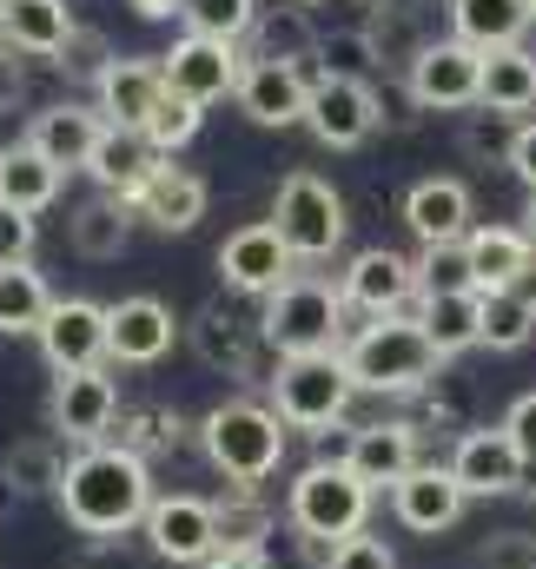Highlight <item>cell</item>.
Here are the masks:
<instances>
[{
    "mask_svg": "<svg viewBox=\"0 0 536 569\" xmlns=\"http://www.w3.org/2000/svg\"><path fill=\"white\" fill-rule=\"evenodd\" d=\"M53 503H60V517L80 537H133L139 523H146V510L159 503L152 497V463L133 457V450H120V443L73 450Z\"/></svg>",
    "mask_w": 536,
    "mask_h": 569,
    "instance_id": "6da1fadb",
    "label": "cell"
},
{
    "mask_svg": "<svg viewBox=\"0 0 536 569\" xmlns=\"http://www.w3.org/2000/svg\"><path fill=\"white\" fill-rule=\"evenodd\" d=\"M345 365H351L358 391H378V398H410V391H430V385H437V371H444V358H437V345L424 338L417 311L358 325V331L345 338Z\"/></svg>",
    "mask_w": 536,
    "mask_h": 569,
    "instance_id": "7a4b0ae2",
    "label": "cell"
},
{
    "mask_svg": "<svg viewBox=\"0 0 536 569\" xmlns=\"http://www.w3.org/2000/svg\"><path fill=\"white\" fill-rule=\"evenodd\" d=\"M192 437H199L206 463H212L226 483H246V490H259L266 477H278V463H285V418H278L271 405H259V398H226V405H212Z\"/></svg>",
    "mask_w": 536,
    "mask_h": 569,
    "instance_id": "3957f363",
    "label": "cell"
},
{
    "mask_svg": "<svg viewBox=\"0 0 536 569\" xmlns=\"http://www.w3.org/2000/svg\"><path fill=\"white\" fill-rule=\"evenodd\" d=\"M371 497H378V490H371L345 457H318V463H305V470L291 477V490H285V517H291V530H298V537L345 543V537H358V530H365Z\"/></svg>",
    "mask_w": 536,
    "mask_h": 569,
    "instance_id": "277c9868",
    "label": "cell"
},
{
    "mask_svg": "<svg viewBox=\"0 0 536 569\" xmlns=\"http://www.w3.org/2000/svg\"><path fill=\"white\" fill-rule=\"evenodd\" d=\"M345 291L331 279H291L266 298V351L271 358H318L345 351Z\"/></svg>",
    "mask_w": 536,
    "mask_h": 569,
    "instance_id": "5b68a950",
    "label": "cell"
},
{
    "mask_svg": "<svg viewBox=\"0 0 536 569\" xmlns=\"http://www.w3.org/2000/svg\"><path fill=\"white\" fill-rule=\"evenodd\" d=\"M271 411L285 418V430H331L351 398H358V378L345 365V351H318V358H278L266 378Z\"/></svg>",
    "mask_w": 536,
    "mask_h": 569,
    "instance_id": "8992f818",
    "label": "cell"
},
{
    "mask_svg": "<svg viewBox=\"0 0 536 569\" xmlns=\"http://www.w3.org/2000/svg\"><path fill=\"white\" fill-rule=\"evenodd\" d=\"M271 226L291 246V259L318 266V259H331L345 246V226H351L345 219V192L331 179H318V172H285L278 199H271Z\"/></svg>",
    "mask_w": 536,
    "mask_h": 569,
    "instance_id": "52a82bcc",
    "label": "cell"
},
{
    "mask_svg": "<svg viewBox=\"0 0 536 569\" xmlns=\"http://www.w3.org/2000/svg\"><path fill=\"white\" fill-rule=\"evenodd\" d=\"M404 87L424 113H464L484 107V53L470 40H424V53L404 67Z\"/></svg>",
    "mask_w": 536,
    "mask_h": 569,
    "instance_id": "ba28073f",
    "label": "cell"
},
{
    "mask_svg": "<svg viewBox=\"0 0 536 569\" xmlns=\"http://www.w3.org/2000/svg\"><path fill=\"white\" fill-rule=\"evenodd\" d=\"M378 120H385V107H378L371 80H358V73H318V80H311L305 127H311L318 146L351 152V146H365L371 133H378Z\"/></svg>",
    "mask_w": 536,
    "mask_h": 569,
    "instance_id": "9c48e42d",
    "label": "cell"
},
{
    "mask_svg": "<svg viewBox=\"0 0 536 569\" xmlns=\"http://www.w3.org/2000/svg\"><path fill=\"white\" fill-rule=\"evenodd\" d=\"M139 537H146V550L159 563H172V569H206L219 557V517H212L206 497H159L146 510Z\"/></svg>",
    "mask_w": 536,
    "mask_h": 569,
    "instance_id": "30bf717a",
    "label": "cell"
},
{
    "mask_svg": "<svg viewBox=\"0 0 536 569\" xmlns=\"http://www.w3.org/2000/svg\"><path fill=\"white\" fill-rule=\"evenodd\" d=\"M259 345H266V318H252V311L239 305V291L199 305V318H192V351H199L212 371L252 378V371H259Z\"/></svg>",
    "mask_w": 536,
    "mask_h": 569,
    "instance_id": "8fae6325",
    "label": "cell"
},
{
    "mask_svg": "<svg viewBox=\"0 0 536 569\" xmlns=\"http://www.w3.org/2000/svg\"><path fill=\"white\" fill-rule=\"evenodd\" d=\"M159 67H166V87H172V93H186V100L212 107V100L239 93V80H246V67H252V60H246L232 40L186 33V40H172V53H159Z\"/></svg>",
    "mask_w": 536,
    "mask_h": 569,
    "instance_id": "7c38bea8",
    "label": "cell"
},
{
    "mask_svg": "<svg viewBox=\"0 0 536 569\" xmlns=\"http://www.w3.org/2000/svg\"><path fill=\"white\" fill-rule=\"evenodd\" d=\"M47 418H53V437L80 443V450L107 443V430L120 425V391H113L107 365H100V371H60V378H53Z\"/></svg>",
    "mask_w": 536,
    "mask_h": 569,
    "instance_id": "4fadbf2b",
    "label": "cell"
},
{
    "mask_svg": "<svg viewBox=\"0 0 536 569\" xmlns=\"http://www.w3.org/2000/svg\"><path fill=\"white\" fill-rule=\"evenodd\" d=\"M298 259H291V246L278 239V226L271 219H252V226H239L226 246H219V279L226 291H239V298H271L278 284H291Z\"/></svg>",
    "mask_w": 536,
    "mask_h": 569,
    "instance_id": "5bb4252c",
    "label": "cell"
},
{
    "mask_svg": "<svg viewBox=\"0 0 536 569\" xmlns=\"http://www.w3.org/2000/svg\"><path fill=\"white\" fill-rule=\"evenodd\" d=\"M345 305L351 311H365V318H404L410 305H417V259H404L391 246H371V252H358L351 266H345Z\"/></svg>",
    "mask_w": 536,
    "mask_h": 569,
    "instance_id": "9a60e30c",
    "label": "cell"
},
{
    "mask_svg": "<svg viewBox=\"0 0 536 569\" xmlns=\"http://www.w3.org/2000/svg\"><path fill=\"white\" fill-rule=\"evenodd\" d=\"M40 358L60 371H100L107 365V305L93 298H53L47 325H40Z\"/></svg>",
    "mask_w": 536,
    "mask_h": 569,
    "instance_id": "2e32d148",
    "label": "cell"
},
{
    "mask_svg": "<svg viewBox=\"0 0 536 569\" xmlns=\"http://www.w3.org/2000/svg\"><path fill=\"white\" fill-rule=\"evenodd\" d=\"M450 477L464 483V497H510V490H524L530 463H524V450L510 443V430L484 425V430H464V437H457Z\"/></svg>",
    "mask_w": 536,
    "mask_h": 569,
    "instance_id": "e0dca14e",
    "label": "cell"
},
{
    "mask_svg": "<svg viewBox=\"0 0 536 569\" xmlns=\"http://www.w3.org/2000/svg\"><path fill=\"white\" fill-rule=\"evenodd\" d=\"M239 113L252 120V127H305V107H311V80H305V67H291V60H252L246 67V80H239Z\"/></svg>",
    "mask_w": 536,
    "mask_h": 569,
    "instance_id": "ac0fdd59",
    "label": "cell"
},
{
    "mask_svg": "<svg viewBox=\"0 0 536 569\" xmlns=\"http://www.w3.org/2000/svg\"><path fill=\"white\" fill-rule=\"evenodd\" d=\"M172 338H179V318H172L166 298L139 291V298L107 305V358L113 365H159L172 351Z\"/></svg>",
    "mask_w": 536,
    "mask_h": 569,
    "instance_id": "d6986e66",
    "label": "cell"
},
{
    "mask_svg": "<svg viewBox=\"0 0 536 569\" xmlns=\"http://www.w3.org/2000/svg\"><path fill=\"white\" fill-rule=\"evenodd\" d=\"M93 93H100V120L107 127H127V133H146L152 107L166 100V67L159 60H100L93 73Z\"/></svg>",
    "mask_w": 536,
    "mask_h": 569,
    "instance_id": "ffe728a7",
    "label": "cell"
},
{
    "mask_svg": "<svg viewBox=\"0 0 536 569\" xmlns=\"http://www.w3.org/2000/svg\"><path fill=\"white\" fill-rule=\"evenodd\" d=\"M404 226L417 246H464L470 226V186L464 179H417L404 192Z\"/></svg>",
    "mask_w": 536,
    "mask_h": 569,
    "instance_id": "44dd1931",
    "label": "cell"
},
{
    "mask_svg": "<svg viewBox=\"0 0 536 569\" xmlns=\"http://www.w3.org/2000/svg\"><path fill=\"white\" fill-rule=\"evenodd\" d=\"M464 503H470V497H464V483L450 477V463H417L398 490H391L398 523L417 530V537H444V530L464 517Z\"/></svg>",
    "mask_w": 536,
    "mask_h": 569,
    "instance_id": "7402d4cb",
    "label": "cell"
},
{
    "mask_svg": "<svg viewBox=\"0 0 536 569\" xmlns=\"http://www.w3.org/2000/svg\"><path fill=\"white\" fill-rule=\"evenodd\" d=\"M100 133H107L100 107H80V100H60V107H47V113H33V120H27V146H33V152H47L60 172H87Z\"/></svg>",
    "mask_w": 536,
    "mask_h": 569,
    "instance_id": "603a6c76",
    "label": "cell"
},
{
    "mask_svg": "<svg viewBox=\"0 0 536 569\" xmlns=\"http://www.w3.org/2000/svg\"><path fill=\"white\" fill-rule=\"evenodd\" d=\"M345 463H351V470H358L371 490H398L404 477L424 463V457H417V425L385 418V425L351 430V443H345Z\"/></svg>",
    "mask_w": 536,
    "mask_h": 569,
    "instance_id": "cb8c5ba5",
    "label": "cell"
},
{
    "mask_svg": "<svg viewBox=\"0 0 536 569\" xmlns=\"http://www.w3.org/2000/svg\"><path fill=\"white\" fill-rule=\"evenodd\" d=\"M127 206H133V219H146L152 232H192V226L206 219V179L166 159V166L139 186Z\"/></svg>",
    "mask_w": 536,
    "mask_h": 569,
    "instance_id": "d4e9b609",
    "label": "cell"
},
{
    "mask_svg": "<svg viewBox=\"0 0 536 569\" xmlns=\"http://www.w3.org/2000/svg\"><path fill=\"white\" fill-rule=\"evenodd\" d=\"M73 40H80V27H73V7L67 0H0V47L33 53V60H53Z\"/></svg>",
    "mask_w": 536,
    "mask_h": 569,
    "instance_id": "484cf974",
    "label": "cell"
},
{
    "mask_svg": "<svg viewBox=\"0 0 536 569\" xmlns=\"http://www.w3.org/2000/svg\"><path fill=\"white\" fill-rule=\"evenodd\" d=\"M450 7V33L470 40L477 53H497V47H524L536 7L530 0H444Z\"/></svg>",
    "mask_w": 536,
    "mask_h": 569,
    "instance_id": "4316f807",
    "label": "cell"
},
{
    "mask_svg": "<svg viewBox=\"0 0 536 569\" xmlns=\"http://www.w3.org/2000/svg\"><path fill=\"white\" fill-rule=\"evenodd\" d=\"M159 166H166V159L152 152V140H146V133L107 127V133H100V146H93V166H87V172H93V186H100V192L133 199V192L152 179V172H159Z\"/></svg>",
    "mask_w": 536,
    "mask_h": 569,
    "instance_id": "83f0119b",
    "label": "cell"
},
{
    "mask_svg": "<svg viewBox=\"0 0 536 569\" xmlns=\"http://www.w3.org/2000/svg\"><path fill=\"white\" fill-rule=\"evenodd\" d=\"M127 239H133V206H127V199H113V192H100V199L73 206V219H67V246H73L80 259H93V266L120 259V252H127Z\"/></svg>",
    "mask_w": 536,
    "mask_h": 569,
    "instance_id": "f1b7e54d",
    "label": "cell"
},
{
    "mask_svg": "<svg viewBox=\"0 0 536 569\" xmlns=\"http://www.w3.org/2000/svg\"><path fill=\"white\" fill-rule=\"evenodd\" d=\"M417 325L437 345V358H457L484 345V291H450V298H417Z\"/></svg>",
    "mask_w": 536,
    "mask_h": 569,
    "instance_id": "f546056e",
    "label": "cell"
},
{
    "mask_svg": "<svg viewBox=\"0 0 536 569\" xmlns=\"http://www.w3.org/2000/svg\"><path fill=\"white\" fill-rule=\"evenodd\" d=\"M464 252H470L477 291H510V279L536 259V239L517 232V226H477V232L464 239Z\"/></svg>",
    "mask_w": 536,
    "mask_h": 569,
    "instance_id": "4dcf8cb0",
    "label": "cell"
},
{
    "mask_svg": "<svg viewBox=\"0 0 536 569\" xmlns=\"http://www.w3.org/2000/svg\"><path fill=\"white\" fill-rule=\"evenodd\" d=\"M536 107V53L530 47H497L484 53V113L517 120Z\"/></svg>",
    "mask_w": 536,
    "mask_h": 569,
    "instance_id": "1f68e13d",
    "label": "cell"
},
{
    "mask_svg": "<svg viewBox=\"0 0 536 569\" xmlns=\"http://www.w3.org/2000/svg\"><path fill=\"white\" fill-rule=\"evenodd\" d=\"M60 166L47 159V152H33V146L20 140L13 152H0V199L7 206H20V212H47L53 199H60Z\"/></svg>",
    "mask_w": 536,
    "mask_h": 569,
    "instance_id": "d6a6232c",
    "label": "cell"
},
{
    "mask_svg": "<svg viewBox=\"0 0 536 569\" xmlns=\"http://www.w3.org/2000/svg\"><path fill=\"white\" fill-rule=\"evenodd\" d=\"M53 311V284L33 266H0V338H40Z\"/></svg>",
    "mask_w": 536,
    "mask_h": 569,
    "instance_id": "836d02e7",
    "label": "cell"
},
{
    "mask_svg": "<svg viewBox=\"0 0 536 569\" xmlns=\"http://www.w3.org/2000/svg\"><path fill=\"white\" fill-rule=\"evenodd\" d=\"M67 437H27V443H13L7 457H0V470H7V483L20 490V497H53L60 490V477H67Z\"/></svg>",
    "mask_w": 536,
    "mask_h": 569,
    "instance_id": "e575fe53",
    "label": "cell"
},
{
    "mask_svg": "<svg viewBox=\"0 0 536 569\" xmlns=\"http://www.w3.org/2000/svg\"><path fill=\"white\" fill-rule=\"evenodd\" d=\"M212 517H219V550H266V537L278 530L271 510H266V497L246 490V483H232V490L212 503Z\"/></svg>",
    "mask_w": 536,
    "mask_h": 569,
    "instance_id": "d590c367",
    "label": "cell"
},
{
    "mask_svg": "<svg viewBox=\"0 0 536 569\" xmlns=\"http://www.w3.org/2000/svg\"><path fill=\"white\" fill-rule=\"evenodd\" d=\"M179 20H186V33H206V40H246V33H259V0H186L179 7Z\"/></svg>",
    "mask_w": 536,
    "mask_h": 569,
    "instance_id": "8d00e7d4",
    "label": "cell"
},
{
    "mask_svg": "<svg viewBox=\"0 0 536 569\" xmlns=\"http://www.w3.org/2000/svg\"><path fill=\"white\" fill-rule=\"evenodd\" d=\"M186 443V425H179V411H166V405H139V411H120V450H133V457H159V450H179Z\"/></svg>",
    "mask_w": 536,
    "mask_h": 569,
    "instance_id": "74e56055",
    "label": "cell"
},
{
    "mask_svg": "<svg viewBox=\"0 0 536 569\" xmlns=\"http://www.w3.org/2000/svg\"><path fill=\"white\" fill-rule=\"evenodd\" d=\"M536 338V311L510 291H484V351H524Z\"/></svg>",
    "mask_w": 536,
    "mask_h": 569,
    "instance_id": "f35d334b",
    "label": "cell"
},
{
    "mask_svg": "<svg viewBox=\"0 0 536 569\" xmlns=\"http://www.w3.org/2000/svg\"><path fill=\"white\" fill-rule=\"evenodd\" d=\"M199 120H206V107L166 87V100H159V107H152V120H146V140H152V152H159V159H172L179 146L199 140Z\"/></svg>",
    "mask_w": 536,
    "mask_h": 569,
    "instance_id": "ab89813d",
    "label": "cell"
},
{
    "mask_svg": "<svg viewBox=\"0 0 536 569\" xmlns=\"http://www.w3.org/2000/svg\"><path fill=\"white\" fill-rule=\"evenodd\" d=\"M450 291H477L470 252L464 246H424L417 252V298H450Z\"/></svg>",
    "mask_w": 536,
    "mask_h": 569,
    "instance_id": "60d3db41",
    "label": "cell"
},
{
    "mask_svg": "<svg viewBox=\"0 0 536 569\" xmlns=\"http://www.w3.org/2000/svg\"><path fill=\"white\" fill-rule=\"evenodd\" d=\"M298 13H305V7L278 13V20H259V53H252V60H291V67H298V60L318 53V33H311Z\"/></svg>",
    "mask_w": 536,
    "mask_h": 569,
    "instance_id": "b9f144b4",
    "label": "cell"
},
{
    "mask_svg": "<svg viewBox=\"0 0 536 569\" xmlns=\"http://www.w3.org/2000/svg\"><path fill=\"white\" fill-rule=\"evenodd\" d=\"M146 563H152V550L133 543V537H87L67 569H146Z\"/></svg>",
    "mask_w": 536,
    "mask_h": 569,
    "instance_id": "7bdbcfd3",
    "label": "cell"
},
{
    "mask_svg": "<svg viewBox=\"0 0 536 569\" xmlns=\"http://www.w3.org/2000/svg\"><path fill=\"white\" fill-rule=\"evenodd\" d=\"M318 60H325V73H358L365 80V67H378V47H371L365 27H351V33H325Z\"/></svg>",
    "mask_w": 536,
    "mask_h": 569,
    "instance_id": "ee69618b",
    "label": "cell"
},
{
    "mask_svg": "<svg viewBox=\"0 0 536 569\" xmlns=\"http://www.w3.org/2000/svg\"><path fill=\"white\" fill-rule=\"evenodd\" d=\"M33 246H40L33 212H20V206L0 199V266H33Z\"/></svg>",
    "mask_w": 536,
    "mask_h": 569,
    "instance_id": "f6af8a7d",
    "label": "cell"
},
{
    "mask_svg": "<svg viewBox=\"0 0 536 569\" xmlns=\"http://www.w3.org/2000/svg\"><path fill=\"white\" fill-rule=\"evenodd\" d=\"M477 569H536V537H524V530H497V537L477 550Z\"/></svg>",
    "mask_w": 536,
    "mask_h": 569,
    "instance_id": "bcb514c9",
    "label": "cell"
},
{
    "mask_svg": "<svg viewBox=\"0 0 536 569\" xmlns=\"http://www.w3.org/2000/svg\"><path fill=\"white\" fill-rule=\"evenodd\" d=\"M331 569H398V557H391V543H385V537L358 530V537H345V543L331 550Z\"/></svg>",
    "mask_w": 536,
    "mask_h": 569,
    "instance_id": "7dc6e473",
    "label": "cell"
},
{
    "mask_svg": "<svg viewBox=\"0 0 536 569\" xmlns=\"http://www.w3.org/2000/svg\"><path fill=\"white\" fill-rule=\"evenodd\" d=\"M504 430H510V443L524 450V463L536 470V391H524V398L504 411Z\"/></svg>",
    "mask_w": 536,
    "mask_h": 569,
    "instance_id": "c3c4849f",
    "label": "cell"
},
{
    "mask_svg": "<svg viewBox=\"0 0 536 569\" xmlns=\"http://www.w3.org/2000/svg\"><path fill=\"white\" fill-rule=\"evenodd\" d=\"M510 172L536 192V120H524V127L510 133Z\"/></svg>",
    "mask_w": 536,
    "mask_h": 569,
    "instance_id": "681fc988",
    "label": "cell"
},
{
    "mask_svg": "<svg viewBox=\"0 0 536 569\" xmlns=\"http://www.w3.org/2000/svg\"><path fill=\"white\" fill-rule=\"evenodd\" d=\"M27 93V67L13 60V47H0V107H20Z\"/></svg>",
    "mask_w": 536,
    "mask_h": 569,
    "instance_id": "f907efd6",
    "label": "cell"
},
{
    "mask_svg": "<svg viewBox=\"0 0 536 569\" xmlns=\"http://www.w3.org/2000/svg\"><path fill=\"white\" fill-rule=\"evenodd\" d=\"M206 569H271V563H266V550H219Z\"/></svg>",
    "mask_w": 536,
    "mask_h": 569,
    "instance_id": "816d5d0a",
    "label": "cell"
},
{
    "mask_svg": "<svg viewBox=\"0 0 536 569\" xmlns=\"http://www.w3.org/2000/svg\"><path fill=\"white\" fill-rule=\"evenodd\" d=\"M127 7H133L139 20H172V13H179L186 0H127Z\"/></svg>",
    "mask_w": 536,
    "mask_h": 569,
    "instance_id": "f5cc1de1",
    "label": "cell"
},
{
    "mask_svg": "<svg viewBox=\"0 0 536 569\" xmlns=\"http://www.w3.org/2000/svg\"><path fill=\"white\" fill-rule=\"evenodd\" d=\"M510 298H524V305L536 311V259L524 266V272H517V279H510Z\"/></svg>",
    "mask_w": 536,
    "mask_h": 569,
    "instance_id": "db71d44e",
    "label": "cell"
},
{
    "mask_svg": "<svg viewBox=\"0 0 536 569\" xmlns=\"http://www.w3.org/2000/svg\"><path fill=\"white\" fill-rule=\"evenodd\" d=\"M20 140H27V127H13V107H0V152H13Z\"/></svg>",
    "mask_w": 536,
    "mask_h": 569,
    "instance_id": "11a10c76",
    "label": "cell"
},
{
    "mask_svg": "<svg viewBox=\"0 0 536 569\" xmlns=\"http://www.w3.org/2000/svg\"><path fill=\"white\" fill-rule=\"evenodd\" d=\"M13 497H20V490H13V483H7V470H0V510H7Z\"/></svg>",
    "mask_w": 536,
    "mask_h": 569,
    "instance_id": "9f6ffc18",
    "label": "cell"
},
{
    "mask_svg": "<svg viewBox=\"0 0 536 569\" xmlns=\"http://www.w3.org/2000/svg\"><path fill=\"white\" fill-rule=\"evenodd\" d=\"M524 232H530V239H536V192H530V226H524Z\"/></svg>",
    "mask_w": 536,
    "mask_h": 569,
    "instance_id": "6f0895ef",
    "label": "cell"
},
{
    "mask_svg": "<svg viewBox=\"0 0 536 569\" xmlns=\"http://www.w3.org/2000/svg\"><path fill=\"white\" fill-rule=\"evenodd\" d=\"M291 7H325V0H291Z\"/></svg>",
    "mask_w": 536,
    "mask_h": 569,
    "instance_id": "680465c9",
    "label": "cell"
},
{
    "mask_svg": "<svg viewBox=\"0 0 536 569\" xmlns=\"http://www.w3.org/2000/svg\"><path fill=\"white\" fill-rule=\"evenodd\" d=\"M530 7H536V0H530Z\"/></svg>",
    "mask_w": 536,
    "mask_h": 569,
    "instance_id": "91938a15",
    "label": "cell"
}]
</instances>
